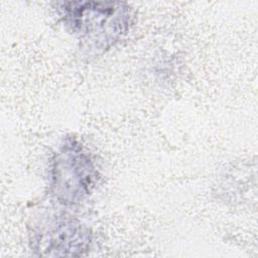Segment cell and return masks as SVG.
I'll use <instances>...</instances> for the list:
<instances>
[{"mask_svg": "<svg viewBox=\"0 0 258 258\" xmlns=\"http://www.w3.org/2000/svg\"><path fill=\"white\" fill-rule=\"evenodd\" d=\"M94 167L89 157L75 145L64 146L57 154L53 167L54 195L62 203H75L88 195L93 181Z\"/></svg>", "mask_w": 258, "mask_h": 258, "instance_id": "2", "label": "cell"}, {"mask_svg": "<svg viewBox=\"0 0 258 258\" xmlns=\"http://www.w3.org/2000/svg\"><path fill=\"white\" fill-rule=\"evenodd\" d=\"M58 11L64 23L82 38L97 43V49L116 40L128 27L129 9L121 2H61Z\"/></svg>", "mask_w": 258, "mask_h": 258, "instance_id": "1", "label": "cell"}]
</instances>
